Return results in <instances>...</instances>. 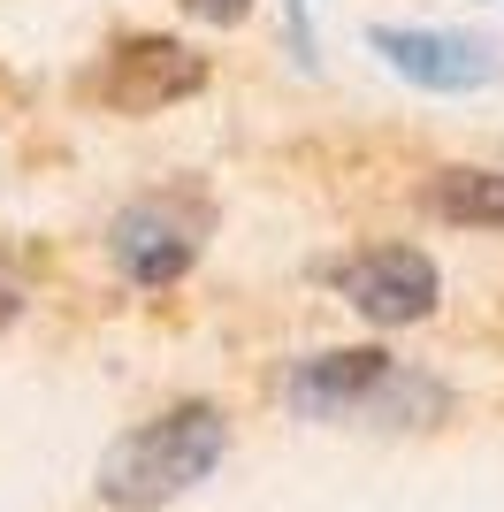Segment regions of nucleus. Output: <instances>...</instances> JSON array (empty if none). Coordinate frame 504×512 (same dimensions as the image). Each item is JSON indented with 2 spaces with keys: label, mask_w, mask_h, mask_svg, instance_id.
I'll return each mask as SVG.
<instances>
[{
  "label": "nucleus",
  "mask_w": 504,
  "mask_h": 512,
  "mask_svg": "<svg viewBox=\"0 0 504 512\" xmlns=\"http://www.w3.org/2000/svg\"><path fill=\"white\" fill-rule=\"evenodd\" d=\"M214 207L191 184H161V192H138L130 207H115L107 222V260L123 268V283L138 291H168V283L191 276V260L207 253Z\"/></svg>",
  "instance_id": "3"
},
{
  "label": "nucleus",
  "mask_w": 504,
  "mask_h": 512,
  "mask_svg": "<svg viewBox=\"0 0 504 512\" xmlns=\"http://www.w3.org/2000/svg\"><path fill=\"white\" fill-rule=\"evenodd\" d=\"M23 314V291H16V283H8V276H0V329H8V321H16Z\"/></svg>",
  "instance_id": "10"
},
{
  "label": "nucleus",
  "mask_w": 504,
  "mask_h": 512,
  "mask_svg": "<svg viewBox=\"0 0 504 512\" xmlns=\"http://www.w3.org/2000/svg\"><path fill=\"white\" fill-rule=\"evenodd\" d=\"M329 283L359 306V321H375V329H413V321H428L436 299H443V276L420 245H367V253L336 260Z\"/></svg>",
  "instance_id": "6"
},
{
  "label": "nucleus",
  "mask_w": 504,
  "mask_h": 512,
  "mask_svg": "<svg viewBox=\"0 0 504 512\" xmlns=\"http://www.w3.org/2000/svg\"><path fill=\"white\" fill-rule=\"evenodd\" d=\"M382 62L420 92H482L504 77V54L482 31H443V23H375L367 31Z\"/></svg>",
  "instance_id": "5"
},
{
  "label": "nucleus",
  "mask_w": 504,
  "mask_h": 512,
  "mask_svg": "<svg viewBox=\"0 0 504 512\" xmlns=\"http://www.w3.org/2000/svg\"><path fill=\"white\" fill-rule=\"evenodd\" d=\"M84 92L115 115H161V107L207 92V54H191L184 39H161V31H138V39L107 46L100 69L84 77Z\"/></svg>",
  "instance_id": "4"
},
{
  "label": "nucleus",
  "mask_w": 504,
  "mask_h": 512,
  "mask_svg": "<svg viewBox=\"0 0 504 512\" xmlns=\"http://www.w3.org/2000/svg\"><path fill=\"white\" fill-rule=\"evenodd\" d=\"M184 16L214 23V31H237V23L252 16V0H184Z\"/></svg>",
  "instance_id": "8"
},
{
  "label": "nucleus",
  "mask_w": 504,
  "mask_h": 512,
  "mask_svg": "<svg viewBox=\"0 0 504 512\" xmlns=\"http://www.w3.org/2000/svg\"><path fill=\"white\" fill-rule=\"evenodd\" d=\"M283 16H291V54L314 69L321 54H314V16H306V0H283Z\"/></svg>",
  "instance_id": "9"
},
{
  "label": "nucleus",
  "mask_w": 504,
  "mask_h": 512,
  "mask_svg": "<svg viewBox=\"0 0 504 512\" xmlns=\"http://www.w3.org/2000/svg\"><path fill=\"white\" fill-rule=\"evenodd\" d=\"M230 451V421L214 398H184V406L138 421L130 436H115L100 459V505L115 512H161L184 490H199Z\"/></svg>",
  "instance_id": "1"
},
{
  "label": "nucleus",
  "mask_w": 504,
  "mask_h": 512,
  "mask_svg": "<svg viewBox=\"0 0 504 512\" xmlns=\"http://www.w3.org/2000/svg\"><path fill=\"white\" fill-rule=\"evenodd\" d=\"M420 207L443 214L451 230H504V169H474V161L436 169L420 184Z\"/></svg>",
  "instance_id": "7"
},
{
  "label": "nucleus",
  "mask_w": 504,
  "mask_h": 512,
  "mask_svg": "<svg viewBox=\"0 0 504 512\" xmlns=\"http://www.w3.org/2000/svg\"><path fill=\"white\" fill-rule=\"evenodd\" d=\"M283 398L306 421H367V428H428L451 413V390L420 367L390 360L382 344H344V352L298 360Z\"/></svg>",
  "instance_id": "2"
}]
</instances>
